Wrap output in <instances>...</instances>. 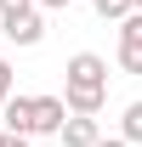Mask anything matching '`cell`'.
Returning a JSON list of instances; mask_svg holds the SVG:
<instances>
[{"mask_svg":"<svg viewBox=\"0 0 142 147\" xmlns=\"http://www.w3.org/2000/svg\"><path fill=\"white\" fill-rule=\"evenodd\" d=\"M91 147H131V142H125V136H97Z\"/></svg>","mask_w":142,"mask_h":147,"instance_id":"4fadbf2b","label":"cell"},{"mask_svg":"<svg viewBox=\"0 0 142 147\" xmlns=\"http://www.w3.org/2000/svg\"><path fill=\"white\" fill-rule=\"evenodd\" d=\"M119 68L125 74H142V11L119 23Z\"/></svg>","mask_w":142,"mask_h":147,"instance_id":"3957f363","label":"cell"},{"mask_svg":"<svg viewBox=\"0 0 142 147\" xmlns=\"http://www.w3.org/2000/svg\"><path fill=\"white\" fill-rule=\"evenodd\" d=\"M131 6H137V11H142V0H131Z\"/></svg>","mask_w":142,"mask_h":147,"instance_id":"5bb4252c","label":"cell"},{"mask_svg":"<svg viewBox=\"0 0 142 147\" xmlns=\"http://www.w3.org/2000/svg\"><path fill=\"white\" fill-rule=\"evenodd\" d=\"M0 119H6V130H17V136H34V96H6V108H0Z\"/></svg>","mask_w":142,"mask_h":147,"instance_id":"5b68a950","label":"cell"},{"mask_svg":"<svg viewBox=\"0 0 142 147\" xmlns=\"http://www.w3.org/2000/svg\"><path fill=\"white\" fill-rule=\"evenodd\" d=\"M68 119V102L63 96H34V136H57Z\"/></svg>","mask_w":142,"mask_h":147,"instance_id":"277c9868","label":"cell"},{"mask_svg":"<svg viewBox=\"0 0 142 147\" xmlns=\"http://www.w3.org/2000/svg\"><path fill=\"white\" fill-rule=\"evenodd\" d=\"M34 6H40V11H68L74 0H34Z\"/></svg>","mask_w":142,"mask_h":147,"instance_id":"7c38bea8","label":"cell"},{"mask_svg":"<svg viewBox=\"0 0 142 147\" xmlns=\"http://www.w3.org/2000/svg\"><path fill=\"white\" fill-rule=\"evenodd\" d=\"M57 136H63V147H91L97 136H102V130H97V113H68Z\"/></svg>","mask_w":142,"mask_h":147,"instance_id":"8992f818","label":"cell"},{"mask_svg":"<svg viewBox=\"0 0 142 147\" xmlns=\"http://www.w3.org/2000/svg\"><path fill=\"white\" fill-rule=\"evenodd\" d=\"M0 28H6V40H12V45H40V40H46V17H40V6L0 17Z\"/></svg>","mask_w":142,"mask_h":147,"instance_id":"7a4b0ae2","label":"cell"},{"mask_svg":"<svg viewBox=\"0 0 142 147\" xmlns=\"http://www.w3.org/2000/svg\"><path fill=\"white\" fill-rule=\"evenodd\" d=\"M17 91V74H12V62H6V57H0V108H6V96Z\"/></svg>","mask_w":142,"mask_h":147,"instance_id":"9c48e42d","label":"cell"},{"mask_svg":"<svg viewBox=\"0 0 142 147\" xmlns=\"http://www.w3.org/2000/svg\"><path fill=\"white\" fill-rule=\"evenodd\" d=\"M119 136L125 142H142V102H131V108L119 113Z\"/></svg>","mask_w":142,"mask_h":147,"instance_id":"ba28073f","label":"cell"},{"mask_svg":"<svg viewBox=\"0 0 142 147\" xmlns=\"http://www.w3.org/2000/svg\"><path fill=\"white\" fill-rule=\"evenodd\" d=\"M34 0H0V17H12V11H29Z\"/></svg>","mask_w":142,"mask_h":147,"instance_id":"8fae6325","label":"cell"},{"mask_svg":"<svg viewBox=\"0 0 142 147\" xmlns=\"http://www.w3.org/2000/svg\"><path fill=\"white\" fill-rule=\"evenodd\" d=\"M0 147H29V136H17V130H6V125H0Z\"/></svg>","mask_w":142,"mask_h":147,"instance_id":"30bf717a","label":"cell"},{"mask_svg":"<svg viewBox=\"0 0 142 147\" xmlns=\"http://www.w3.org/2000/svg\"><path fill=\"white\" fill-rule=\"evenodd\" d=\"M63 102H68V113H102L108 108V62L97 51H74L63 62Z\"/></svg>","mask_w":142,"mask_h":147,"instance_id":"6da1fadb","label":"cell"},{"mask_svg":"<svg viewBox=\"0 0 142 147\" xmlns=\"http://www.w3.org/2000/svg\"><path fill=\"white\" fill-rule=\"evenodd\" d=\"M91 6H97V17H102V23H125L131 11H137L131 0H91Z\"/></svg>","mask_w":142,"mask_h":147,"instance_id":"52a82bcc","label":"cell"}]
</instances>
